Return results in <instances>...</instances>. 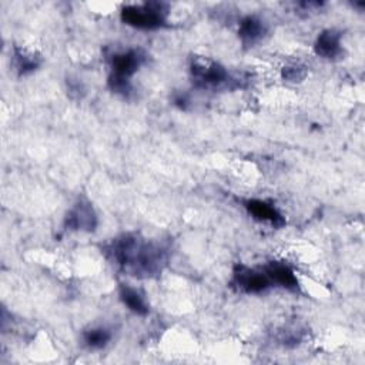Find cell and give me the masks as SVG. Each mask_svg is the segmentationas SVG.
Here are the masks:
<instances>
[{
  "label": "cell",
  "instance_id": "6",
  "mask_svg": "<svg viewBox=\"0 0 365 365\" xmlns=\"http://www.w3.org/2000/svg\"><path fill=\"white\" fill-rule=\"evenodd\" d=\"M147 54L140 47H130L123 51H117L110 57V74L131 78L133 74L144 64Z\"/></svg>",
  "mask_w": 365,
  "mask_h": 365
},
{
  "label": "cell",
  "instance_id": "5",
  "mask_svg": "<svg viewBox=\"0 0 365 365\" xmlns=\"http://www.w3.org/2000/svg\"><path fill=\"white\" fill-rule=\"evenodd\" d=\"M98 220L91 202L86 198H80L64 217V230L67 231H84L93 232L97 228Z\"/></svg>",
  "mask_w": 365,
  "mask_h": 365
},
{
  "label": "cell",
  "instance_id": "10",
  "mask_svg": "<svg viewBox=\"0 0 365 365\" xmlns=\"http://www.w3.org/2000/svg\"><path fill=\"white\" fill-rule=\"evenodd\" d=\"M267 23L254 14L242 17L238 23V37L245 47H252L261 41L267 34Z\"/></svg>",
  "mask_w": 365,
  "mask_h": 365
},
{
  "label": "cell",
  "instance_id": "7",
  "mask_svg": "<svg viewBox=\"0 0 365 365\" xmlns=\"http://www.w3.org/2000/svg\"><path fill=\"white\" fill-rule=\"evenodd\" d=\"M262 271L272 285L275 284L289 292H299V281L295 271L285 261H269L264 265Z\"/></svg>",
  "mask_w": 365,
  "mask_h": 365
},
{
  "label": "cell",
  "instance_id": "16",
  "mask_svg": "<svg viewBox=\"0 0 365 365\" xmlns=\"http://www.w3.org/2000/svg\"><path fill=\"white\" fill-rule=\"evenodd\" d=\"M67 90H68V94L71 98H81L84 96V86L80 80L77 78H67Z\"/></svg>",
  "mask_w": 365,
  "mask_h": 365
},
{
  "label": "cell",
  "instance_id": "11",
  "mask_svg": "<svg viewBox=\"0 0 365 365\" xmlns=\"http://www.w3.org/2000/svg\"><path fill=\"white\" fill-rule=\"evenodd\" d=\"M118 297H120V301L135 315L144 317L150 312V307L145 299V295L140 289L128 284H120Z\"/></svg>",
  "mask_w": 365,
  "mask_h": 365
},
{
  "label": "cell",
  "instance_id": "3",
  "mask_svg": "<svg viewBox=\"0 0 365 365\" xmlns=\"http://www.w3.org/2000/svg\"><path fill=\"white\" fill-rule=\"evenodd\" d=\"M190 74L192 83L198 88L217 90L228 87L231 83L237 81V78H232L222 64L207 57H192L190 63Z\"/></svg>",
  "mask_w": 365,
  "mask_h": 365
},
{
  "label": "cell",
  "instance_id": "2",
  "mask_svg": "<svg viewBox=\"0 0 365 365\" xmlns=\"http://www.w3.org/2000/svg\"><path fill=\"white\" fill-rule=\"evenodd\" d=\"M168 6L161 1L143 4H127L121 9L120 17L124 24L141 30H155L167 24Z\"/></svg>",
  "mask_w": 365,
  "mask_h": 365
},
{
  "label": "cell",
  "instance_id": "9",
  "mask_svg": "<svg viewBox=\"0 0 365 365\" xmlns=\"http://www.w3.org/2000/svg\"><path fill=\"white\" fill-rule=\"evenodd\" d=\"M342 34L335 29L322 30L315 43L314 51L318 57L325 60H336L342 56Z\"/></svg>",
  "mask_w": 365,
  "mask_h": 365
},
{
  "label": "cell",
  "instance_id": "12",
  "mask_svg": "<svg viewBox=\"0 0 365 365\" xmlns=\"http://www.w3.org/2000/svg\"><path fill=\"white\" fill-rule=\"evenodd\" d=\"M11 64L19 76H27L40 67L41 57L37 53L24 50L21 47H14Z\"/></svg>",
  "mask_w": 365,
  "mask_h": 365
},
{
  "label": "cell",
  "instance_id": "15",
  "mask_svg": "<svg viewBox=\"0 0 365 365\" xmlns=\"http://www.w3.org/2000/svg\"><path fill=\"white\" fill-rule=\"evenodd\" d=\"M307 67L302 64H291L285 66L281 71V76L284 80L289 83H299L307 77Z\"/></svg>",
  "mask_w": 365,
  "mask_h": 365
},
{
  "label": "cell",
  "instance_id": "13",
  "mask_svg": "<svg viewBox=\"0 0 365 365\" xmlns=\"http://www.w3.org/2000/svg\"><path fill=\"white\" fill-rule=\"evenodd\" d=\"M83 338V344L86 348L91 349V351H98L106 348L111 338H113V332L103 325H97V327H91L88 329H86L81 335Z\"/></svg>",
  "mask_w": 365,
  "mask_h": 365
},
{
  "label": "cell",
  "instance_id": "4",
  "mask_svg": "<svg viewBox=\"0 0 365 365\" xmlns=\"http://www.w3.org/2000/svg\"><path fill=\"white\" fill-rule=\"evenodd\" d=\"M271 281L261 269L251 268L245 264H235L231 275V287L242 294H262L271 287Z\"/></svg>",
  "mask_w": 365,
  "mask_h": 365
},
{
  "label": "cell",
  "instance_id": "14",
  "mask_svg": "<svg viewBox=\"0 0 365 365\" xmlns=\"http://www.w3.org/2000/svg\"><path fill=\"white\" fill-rule=\"evenodd\" d=\"M107 86H108V88L113 93H115V94H118V96H121L124 98H128L133 94V84H131L130 78L114 76V74H108Z\"/></svg>",
  "mask_w": 365,
  "mask_h": 365
},
{
  "label": "cell",
  "instance_id": "8",
  "mask_svg": "<svg viewBox=\"0 0 365 365\" xmlns=\"http://www.w3.org/2000/svg\"><path fill=\"white\" fill-rule=\"evenodd\" d=\"M244 207L247 212L258 222H265L275 228H281L285 225L284 215L271 202L265 200L250 198L244 201Z\"/></svg>",
  "mask_w": 365,
  "mask_h": 365
},
{
  "label": "cell",
  "instance_id": "1",
  "mask_svg": "<svg viewBox=\"0 0 365 365\" xmlns=\"http://www.w3.org/2000/svg\"><path fill=\"white\" fill-rule=\"evenodd\" d=\"M108 261L135 278H153L163 272L168 254L161 245L127 232L113 238L103 247Z\"/></svg>",
  "mask_w": 365,
  "mask_h": 365
},
{
  "label": "cell",
  "instance_id": "17",
  "mask_svg": "<svg viewBox=\"0 0 365 365\" xmlns=\"http://www.w3.org/2000/svg\"><path fill=\"white\" fill-rule=\"evenodd\" d=\"M173 101H174V104H175L177 107H180L181 110H185V107H187V104H188V98H187V96H184V94H175L174 98H173Z\"/></svg>",
  "mask_w": 365,
  "mask_h": 365
}]
</instances>
